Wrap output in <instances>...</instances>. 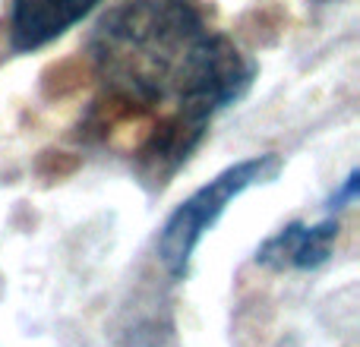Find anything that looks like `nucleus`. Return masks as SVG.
<instances>
[{"instance_id": "nucleus-7", "label": "nucleus", "mask_w": 360, "mask_h": 347, "mask_svg": "<svg viewBox=\"0 0 360 347\" xmlns=\"http://www.w3.org/2000/svg\"><path fill=\"white\" fill-rule=\"evenodd\" d=\"M275 347H297V341H294V338H281V341L275 344Z\"/></svg>"}, {"instance_id": "nucleus-6", "label": "nucleus", "mask_w": 360, "mask_h": 347, "mask_svg": "<svg viewBox=\"0 0 360 347\" xmlns=\"http://www.w3.org/2000/svg\"><path fill=\"white\" fill-rule=\"evenodd\" d=\"M357 196H360V171L354 168V171L348 174V177H345V183L338 186V190L332 192L329 199H326V211H329V215H332V211H342V209H348V205L354 202Z\"/></svg>"}, {"instance_id": "nucleus-2", "label": "nucleus", "mask_w": 360, "mask_h": 347, "mask_svg": "<svg viewBox=\"0 0 360 347\" xmlns=\"http://www.w3.org/2000/svg\"><path fill=\"white\" fill-rule=\"evenodd\" d=\"M278 171H281V158L275 155V152H266V155L243 158V162L224 168L221 174H215L209 183L199 186L193 196H186L168 215L162 230H158L155 253H158V262L165 266V272L177 281L184 278L196 247L218 224V218L228 211V205L234 202V199H240L250 186L275 180Z\"/></svg>"}, {"instance_id": "nucleus-3", "label": "nucleus", "mask_w": 360, "mask_h": 347, "mask_svg": "<svg viewBox=\"0 0 360 347\" xmlns=\"http://www.w3.org/2000/svg\"><path fill=\"white\" fill-rule=\"evenodd\" d=\"M101 0H13L10 4V48L16 54H29L63 32H70L76 22L89 16Z\"/></svg>"}, {"instance_id": "nucleus-1", "label": "nucleus", "mask_w": 360, "mask_h": 347, "mask_svg": "<svg viewBox=\"0 0 360 347\" xmlns=\"http://www.w3.org/2000/svg\"><path fill=\"white\" fill-rule=\"evenodd\" d=\"M89 54L120 105L174 101L177 114L202 124L240 101L256 79V63L228 35L205 29L186 0H124L98 19Z\"/></svg>"}, {"instance_id": "nucleus-4", "label": "nucleus", "mask_w": 360, "mask_h": 347, "mask_svg": "<svg viewBox=\"0 0 360 347\" xmlns=\"http://www.w3.org/2000/svg\"><path fill=\"white\" fill-rule=\"evenodd\" d=\"M335 240H338V218L332 215L316 224L291 221L256 249V266L275 268V272H285V268L310 272V268H319L329 262Z\"/></svg>"}, {"instance_id": "nucleus-5", "label": "nucleus", "mask_w": 360, "mask_h": 347, "mask_svg": "<svg viewBox=\"0 0 360 347\" xmlns=\"http://www.w3.org/2000/svg\"><path fill=\"white\" fill-rule=\"evenodd\" d=\"M205 130H209V124L184 117V114H177V111L168 114L165 120H158L155 130L149 133V139H146L136 152L139 177L152 186L168 183V177H174L180 164L196 152Z\"/></svg>"}]
</instances>
